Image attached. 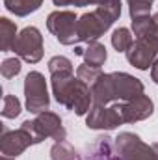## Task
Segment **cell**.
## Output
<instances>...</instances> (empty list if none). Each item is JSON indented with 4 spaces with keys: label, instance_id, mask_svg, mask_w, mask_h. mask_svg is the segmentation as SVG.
<instances>
[{
    "label": "cell",
    "instance_id": "6da1fadb",
    "mask_svg": "<svg viewBox=\"0 0 158 160\" xmlns=\"http://www.w3.org/2000/svg\"><path fill=\"white\" fill-rule=\"evenodd\" d=\"M145 93L143 82L128 73H102L91 84L93 104L108 106L110 102H125Z\"/></svg>",
    "mask_w": 158,
    "mask_h": 160
},
{
    "label": "cell",
    "instance_id": "7a4b0ae2",
    "mask_svg": "<svg viewBox=\"0 0 158 160\" xmlns=\"http://www.w3.org/2000/svg\"><path fill=\"white\" fill-rule=\"evenodd\" d=\"M52 95L58 104L75 112L77 116H87L91 110L93 95L89 84L75 78V73H54L50 75Z\"/></svg>",
    "mask_w": 158,
    "mask_h": 160
},
{
    "label": "cell",
    "instance_id": "3957f363",
    "mask_svg": "<svg viewBox=\"0 0 158 160\" xmlns=\"http://www.w3.org/2000/svg\"><path fill=\"white\" fill-rule=\"evenodd\" d=\"M121 15V4L117 6H97L93 11L84 13L78 17L77 22V36L78 43L86 41H99L101 36H104V32H108L112 28V24L116 22Z\"/></svg>",
    "mask_w": 158,
    "mask_h": 160
},
{
    "label": "cell",
    "instance_id": "277c9868",
    "mask_svg": "<svg viewBox=\"0 0 158 160\" xmlns=\"http://www.w3.org/2000/svg\"><path fill=\"white\" fill-rule=\"evenodd\" d=\"M22 127L28 128L34 138H36V143H41L43 140L47 138H52L56 142H63L67 138V130L62 123V118L50 110H45L36 116V119H26L22 121Z\"/></svg>",
    "mask_w": 158,
    "mask_h": 160
},
{
    "label": "cell",
    "instance_id": "5b68a950",
    "mask_svg": "<svg viewBox=\"0 0 158 160\" xmlns=\"http://www.w3.org/2000/svg\"><path fill=\"white\" fill-rule=\"evenodd\" d=\"M77 22L78 17L75 11L69 9H56L47 17V28L48 32L60 41L62 45H77Z\"/></svg>",
    "mask_w": 158,
    "mask_h": 160
},
{
    "label": "cell",
    "instance_id": "8992f818",
    "mask_svg": "<svg viewBox=\"0 0 158 160\" xmlns=\"http://www.w3.org/2000/svg\"><path fill=\"white\" fill-rule=\"evenodd\" d=\"M24 99H26V110L32 114H41L48 110L50 97L47 89V80L39 71H30L24 78Z\"/></svg>",
    "mask_w": 158,
    "mask_h": 160
},
{
    "label": "cell",
    "instance_id": "52a82bcc",
    "mask_svg": "<svg viewBox=\"0 0 158 160\" xmlns=\"http://www.w3.org/2000/svg\"><path fill=\"white\" fill-rule=\"evenodd\" d=\"M116 153L121 160H158L155 147L134 132H121L116 138Z\"/></svg>",
    "mask_w": 158,
    "mask_h": 160
},
{
    "label": "cell",
    "instance_id": "ba28073f",
    "mask_svg": "<svg viewBox=\"0 0 158 160\" xmlns=\"http://www.w3.org/2000/svg\"><path fill=\"white\" fill-rule=\"evenodd\" d=\"M21 60L28 62V63H37L43 58V36L36 26H26L19 32L17 39L13 43L11 48Z\"/></svg>",
    "mask_w": 158,
    "mask_h": 160
},
{
    "label": "cell",
    "instance_id": "9c48e42d",
    "mask_svg": "<svg viewBox=\"0 0 158 160\" xmlns=\"http://www.w3.org/2000/svg\"><path fill=\"white\" fill-rule=\"evenodd\" d=\"M119 125H125L121 114V102H114L110 106L93 104L86 116V127L91 130H114Z\"/></svg>",
    "mask_w": 158,
    "mask_h": 160
},
{
    "label": "cell",
    "instance_id": "30bf717a",
    "mask_svg": "<svg viewBox=\"0 0 158 160\" xmlns=\"http://www.w3.org/2000/svg\"><path fill=\"white\" fill-rule=\"evenodd\" d=\"M37 145L34 134L24 128L22 125L17 130H9L6 125H2V136H0V151L6 157H19L28 147Z\"/></svg>",
    "mask_w": 158,
    "mask_h": 160
},
{
    "label": "cell",
    "instance_id": "8fae6325",
    "mask_svg": "<svg viewBox=\"0 0 158 160\" xmlns=\"http://www.w3.org/2000/svg\"><path fill=\"white\" fill-rule=\"evenodd\" d=\"M155 112V102L149 95H140L136 99L125 101L121 102V114H123V121L125 123H138L147 118H151Z\"/></svg>",
    "mask_w": 158,
    "mask_h": 160
},
{
    "label": "cell",
    "instance_id": "7c38bea8",
    "mask_svg": "<svg viewBox=\"0 0 158 160\" xmlns=\"http://www.w3.org/2000/svg\"><path fill=\"white\" fill-rule=\"evenodd\" d=\"M106 60H108V50L102 43L99 41L87 43V47L84 48V63L91 67H102Z\"/></svg>",
    "mask_w": 158,
    "mask_h": 160
},
{
    "label": "cell",
    "instance_id": "4fadbf2b",
    "mask_svg": "<svg viewBox=\"0 0 158 160\" xmlns=\"http://www.w3.org/2000/svg\"><path fill=\"white\" fill-rule=\"evenodd\" d=\"M110 140H112V138H108V136L97 138V142L91 145V151H89L91 155L87 157V160H121L119 155L114 153Z\"/></svg>",
    "mask_w": 158,
    "mask_h": 160
},
{
    "label": "cell",
    "instance_id": "5bb4252c",
    "mask_svg": "<svg viewBox=\"0 0 158 160\" xmlns=\"http://www.w3.org/2000/svg\"><path fill=\"white\" fill-rule=\"evenodd\" d=\"M4 6L9 13L17 17H26L39 9L43 6V0H4Z\"/></svg>",
    "mask_w": 158,
    "mask_h": 160
},
{
    "label": "cell",
    "instance_id": "9a60e30c",
    "mask_svg": "<svg viewBox=\"0 0 158 160\" xmlns=\"http://www.w3.org/2000/svg\"><path fill=\"white\" fill-rule=\"evenodd\" d=\"M17 24L11 22L7 17L0 19V48L2 52H7L13 48V43L17 39Z\"/></svg>",
    "mask_w": 158,
    "mask_h": 160
},
{
    "label": "cell",
    "instance_id": "2e32d148",
    "mask_svg": "<svg viewBox=\"0 0 158 160\" xmlns=\"http://www.w3.org/2000/svg\"><path fill=\"white\" fill-rule=\"evenodd\" d=\"M50 158L52 160H82L80 155L77 153V149L67 142H56L52 147H50Z\"/></svg>",
    "mask_w": 158,
    "mask_h": 160
},
{
    "label": "cell",
    "instance_id": "e0dca14e",
    "mask_svg": "<svg viewBox=\"0 0 158 160\" xmlns=\"http://www.w3.org/2000/svg\"><path fill=\"white\" fill-rule=\"evenodd\" d=\"M134 43V38H132V32L128 28H117L114 30L112 34V47L117 50V52H126Z\"/></svg>",
    "mask_w": 158,
    "mask_h": 160
},
{
    "label": "cell",
    "instance_id": "ac0fdd59",
    "mask_svg": "<svg viewBox=\"0 0 158 160\" xmlns=\"http://www.w3.org/2000/svg\"><path fill=\"white\" fill-rule=\"evenodd\" d=\"M126 2H128L130 19L134 21V19H141V17H149L155 0H126Z\"/></svg>",
    "mask_w": 158,
    "mask_h": 160
},
{
    "label": "cell",
    "instance_id": "d6986e66",
    "mask_svg": "<svg viewBox=\"0 0 158 160\" xmlns=\"http://www.w3.org/2000/svg\"><path fill=\"white\" fill-rule=\"evenodd\" d=\"M22 110L21 101L15 95H4V102H2V118L6 119H15Z\"/></svg>",
    "mask_w": 158,
    "mask_h": 160
},
{
    "label": "cell",
    "instance_id": "ffe728a7",
    "mask_svg": "<svg viewBox=\"0 0 158 160\" xmlns=\"http://www.w3.org/2000/svg\"><path fill=\"white\" fill-rule=\"evenodd\" d=\"M54 6L58 8H63V6H117L121 4V0H52Z\"/></svg>",
    "mask_w": 158,
    "mask_h": 160
},
{
    "label": "cell",
    "instance_id": "44dd1931",
    "mask_svg": "<svg viewBox=\"0 0 158 160\" xmlns=\"http://www.w3.org/2000/svg\"><path fill=\"white\" fill-rule=\"evenodd\" d=\"M48 73L54 75V73H75V67H73V62L65 56H54L48 60Z\"/></svg>",
    "mask_w": 158,
    "mask_h": 160
},
{
    "label": "cell",
    "instance_id": "7402d4cb",
    "mask_svg": "<svg viewBox=\"0 0 158 160\" xmlns=\"http://www.w3.org/2000/svg\"><path fill=\"white\" fill-rule=\"evenodd\" d=\"M22 65H21V58L19 56H13V58H6L0 65V73L4 78H15L19 73H21Z\"/></svg>",
    "mask_w": 158,
    "mask_h": 160
},
{
    "label": "cell",
    "instance_id": "603a6c76",
    "mask_svg": "<svg viewBox=\"0 0 158 160\" xmlns=\"http://www.w3.org/2000/svg\"><path fill=\"white\" fill-rule=\"evenodd\" d=\"M101 75H102L101 67H91L87 63H82V65L77 67V78H80L82 82H86V84H93Z\"/></svg>",
    "mask_w": 158,
    "mask_h": 160
},
{
    "label": "cell",
    "instance_id": "cb8c5ba5",
    "mask_svg": "<svg viewBox=\"0 0 158 160\" xmlns=\"http://www.w3.org/2000/svg\"><path fill=\"white\" fill-rule=\"evenodd\" d=\"M151 78H153V82L155 84H158V62L151 67Z\"/></svg>",
    "mask_w": 158,
    "mask_h": 160
},
{
    "label": "cell",
    "instance_id": "d4e9b609",
    "mask_svg": "<svg viewBox=\"0 0 158 160\" xmlns=\"http://www.w3.org/2000/svg\"><path fill=\"white\" fill-rule=\"evenodd\" d=\"M75 54H77V56H84V48L78 47V45H75Z\"/></svg>",
    "mask_w": 158,
    "mask_h": 160
},
{
    "label": "cell",
    "instance_id": "484cf974",
    "mask_svg": "<svg viewBox=\"0 0 158 160\" xmlns=\"http://www.w3.org/2000/svg\"><path fill=\"white\" fill-rule=\"evenodd\" d=\"M0 160H13V158H11V157H6V155H2V158H0Z\"/></svg>",
    "mask_w": 158,
    "mask_h": 160
},
{
    "label": "cell",
    "instance_id": "4316f807",
    "mask_svg": "<svg viewBox=\"0 0 158 160\" xmlns=\"http://www.w3.org/2000/svg\"><path fill=\"white\" fill-rule=\"evenodd\" d=\"M153 147H155V151H156V158H158V142L155 143V145H153Z\"/></svg>",
    "mask_w": 158,
    "mask_h": 160
}]
</instances>
